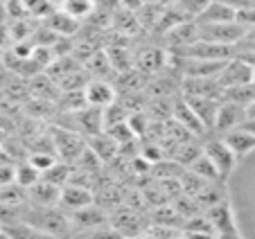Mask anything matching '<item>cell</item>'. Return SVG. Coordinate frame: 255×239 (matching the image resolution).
<instances>
[{"instance_id": "obj_1", "label": "cell", "mask_w": 255, "mask_h": 239, "mask_svg": "<svg viewBox=\"0 0 255 239\" xmlns=\"http://www.w3.org/2000/svg\"><path fill=\"white\" fill-rule=\"evenodd\" d=\"M25 224L39 228L41 233L50 235L54 239H70L72 237V224L70 217L61 208H32L27 203V212L23 217Z\"/></svg>"}, {"instance_id": "obj_2", "label": "cell", "mask_w": 255, "mask_h": 239, "mask_svg": "<svg viewBox=\"0 0 255 239\" xmlns=\"http://www.w3.org/2000/svg\"><path fill=\"white\" fill-rule=\"evenodd\" d=\"M203 153L208 156V160H210L212 165H215L217 174H219V178H222L224 183L231 181V176L235 174L237 165H240V160L235 158V153L228 149V144L224 142L219 135H212L210 140H206V142L201 144Z\"/></svg>"}, {"instance_id": "obj_3", "label": "cell", "mask_w": 255, "mask_h": 239, "mask_svg": "<svg viewBox=\"0 0 255 239\" xmlns=\"http://www.w3.org/2000/svg\"><path fill=\"white\" fill-rule=\"evenodd\" d=\"M249 36V29L240 25L237 20H228V23H215V25H199V38L208 41V43L217 45H231L235 48L240 41Z\"/></svg>"}, {"instance_id": "obj_4", "label": "cell", "mask_w": 255, "mask_h": 239, "mask_svg": "<svg viewBox=\"0 0 255 239\" xmlns=\"http://www.w3.org/2000/svg\"><path fill=\"white\" fill-rule=\"evenodd\" d=\"M109 224L122 235V237H135V235H142L149 226V219L142 215L140 210L129 206H118L109 212Z\"/></svg>"}, {"instance_id": "obj_5", "label": "cell", "mask_w": 255, "mask_h": 239, "mask_svg": "<svg viewBox=\"0 0 255 239\" xmlns=\"http://www.w3.org/2000/svg\"><path fill=\"white\" fill-rule=\"evenodd\" d=\"M253 75H255V66L251 61L242 57H231L226 63L222 66L219 75L215 77L219 88H233V86H244V84H253Z\"/></svg>"}, {"instance_id": "obj_6", "label": "cell", "mask_w": 255, "mask_h": 239, "mask_svg": "<svg viewBox=\"0 0 255 239\" xmlns=\"http://www.w3.org/2000/svg\"><path fill=\"white\" fill-rule=\"evenodd\" d=\"M54 138H52V147L54 153L61 158V163L68 165H75L82 151L86 149V142L82 140V133H75L72 129H57L54 131Z\"/></svg>"}, {"instance_id": "obj_7", "label": "cell", "mask_w": 255, "mask_h": 239, "mask_svg": "<svg viewBox=\"0 0 255 239\" xmlns=\"http://www.w3.org/2000/svg\"><path fill=\"white\" fill-rule=\"evenodd\" d=\"M68 217H70V224H72V235L109 224V210H104L100 203H91V206L82 208V210L68 212Z\"/></svg>"}, {"instance_id": "obj_8", "label": "cell", "mask_w": 255, "mask_h": 239, "mask_svg": "<svg viewBox=\"0 0 255 239\" xmlns=\"http://www.w3.org/2000/svg\"><path fill=\"white\" fill-rule=\"evenodd\" d=\"M95 203V194H93V187L82 185V183H68L61 187V194H59V208L66 212H75L82 210V208Z\"/></svg>"}, {"instance_id": "obj_9", "label": "cell", "mask_w": 255, "mask_h": 239, "mask_svg": "<svg viewBox=\"0 0 255 239\" xmlns=\"http://www.w3.org/2000/svg\"><path fill=\"white\" fill-rule=\"evenodd\" d=\"M246 122V113L242 106L233 104V102H219V109H217L215 115V124H212V133H228V131L237 129Z\"/></svg>"}, {"instance_id": "obj_10", "label": "cell", "mask_w": 255, "mask_h": 239, "mask_svg": "<svg viewBox=\"0 0 255 239\" xmlns=\"http://www.w3.org/2000/svg\"><path fill=\"white\" fill-rule=\"evenodd\" d=\"M203 217L208 219V224L212 226L217 235L219 233H228V230H237V219H235V212H233L231 201H222L217 206H210L203 210Z\"/></svg>"}, {"instance_id": "obj_11", "label": "cell", "mask_w": 255, "mask_h": 239, "mask_svg": "<svg viewBox=\"0 0 255 239\" xmlns=\"http://www.w3.org/2000/svg\"><path fill=\"white\" fill-rule=\"evenodd\" d=\"M84 100H86V106L104 111L106 106H111L116 102V88L104 79H91L84 86Z\"/></svg>"}, {"instance_id": "obj_12", "label": "cell", "mask_w": 255, "mask_h": 239, "mask_svg": "<svg viewBox=\"0 0 255 239\" xmlns=\"http://www.w3.org/2000/svg\"><path fill=\"white\" fill-rule=\"evenodd\" d=\"M59 194H61V187L41 178L32 187H27V203L32 208H57Z\"/></svg>"}, {"instance_id": "obj_13", "label": "cell", "mask_w": 255, "mask_h": 239, "mask_svg": "<svg viewBox=\"0 0 255 239\" xmlns=\"http://www.w3.org/2000/svg\"><path fill=\"white\" fill-rule=\"evenodd\" d=\"M219 138L228 144V149L235 153L237 160H242V158H246L249 153L255 151V135L249 133L244 126H237V129L228 131V133L219 135Z\"/></svg>"}, {"instance_id": "obj_14", "label": "cell", "mask_w": 255, "mask_h": 239, "mask_svg": "<svg viewBox=\"0 0 255 239\" xmlns=\"http://www.w3.org/2000/svg\"><path fill=\"white\" fill-rule=\"evenodd\" d=\"M190 104V109L194 111L199 120H201L206 133H212V124H215V115L219 109V102L222 100H212V97H183Z\"/></svg>"}, {"instance_id": "obj_15", "label": "cell", "mask_w": 255, "mask_h": 239, "mask_svg": "<svg viewBox=\"0 0 255 239\" xmlns=\"http://www.w3.org/2000/svg\"><path fill=\"white\" fill-rule=\"evenodd\" d=\"M167 41L174 48H183L188 50L190 45H194L199 41V25L194 20H181L178 25H174L167 32ZM181 50V52H183Z\"/></svg>"}, {"instance_id": "obj_16", "label": "cell", "mask_w": 255, "mask_h": 239, "mask_svg": "<svg viewBox=\"0 0 255 239\" xmlns=\"http://www.w3.org/2000/svg\"><path fill=\"white\" fill-rule=\"evenodd\" d=\"M228 20H235V11L228 5H224L222 0H210L206 5V9L197 16L194 23L197 25H215V23H228Z\"/></svg>"}, {"instance_id": "obj_17", "label": "cell", "mask_w": 255, "mask_h": 239, "mask_svg": "<svg viewBox=\"0 0 255 239\" xmlns=\"http://www.w3.org/2000/svg\"><path fill=\"white\" fill-rule=\"evenodd\" d=\"M228 199V187L226 183H203V187L197 192V196H194V201H197V206L201 208V210H206V208L210 206H217V203H222Z\"/></svg>"}, {"instance_id": "obj_18", "label": "cell", "mask_w": 255, "mask_h": 239, "mask_svg": "<svg viewBox=\"0 0 255 239\" xmlns=\"http://www.w3.org/2000/svg\"><path fill=\"white\" fill-rule=\"evenodd\" d=\"M255 100V84H244V86H233V88H224L222 91V102H233V104L246 106Z\"/></svg>"}, {"instance_id": "obj_19", "label": "cell", "mask_w": 255, "mask_h": 239, "mask_svg": "<svg viewBox=\"0 0 255 239\" xmlns=\"http://www.w3.org/2000/svg\"><path fill=\"white\" fill-rule=\"evenodd\" d=\"M45 20H48V29H52L57 36H59V34H63V36H70V34H75V32H77V27H79L77 20L70 18L68 14H63L61 9H54Z\"/></svg>"}, {"instance_id": "obj_20", "label": "cell", "mask_w": 255, "mask_h": 239, "mask_svg": "<svg viewBox=\"0 0 255 239\" xmlns=\"http://www.w3.org/2000/svg\"><path fill=\"white\" fill-rule=\"evenodd\" d=\"M59 9H61L63 14H68L70 18H75L77 23H82V20L91 18V16L95 14V2H93V0H66Z\"/></svg>"}, {"instance_id": "obj_21", "label": "cell", "mask_w": 255, "mask_h": 239, "mask_svg": "<svg viewBox=\"0 0 255 239\" xmlns=\"http://www.w3.org/2000/svg\"><path fill=\"white\" fill-rule=\"evenodd\" d=\"M185 169H190L192 174H197V176L203 178L206 183H224L222 178H219V174H217L215 165L208 160V156L203 151H201V156H197V160H194L190 167H185Z\"/></svg>"}, {"instance_id": "obj_22", "label": "cell", "mask_w": 255, "mask_h": 239, "mask_svg": "<svg viewBox=\"0 0 255 239\" xmlns=\"http://www.w3.org/2000/svg\"><path fill=\"white\" fill-rule=\"evenodd\" d=\"M0 228H5L7 233L11 235V239H54V237H50V235L41 233L39 228H34V226L25 224V221L9 224V226H0Z\"/></svg>"}, {"instance_id": "obj_23", "label": "cell", "mask_w": 255, "mask_h": 239, "mask_svg": "<svg viewBox=\"0 0 255 239\" xmlns=\"http://www.w3.org/2000/svg\"><path fill=\"white\" fill-rule=\"evenodd\" d=\"M36 181H41V172L34 167V165L23 163V165H18V167L14 169V183L18 187H23V190L32 187Z\"/></svg>"}, {"instance_id": "obj_24", "label": "cell", "mask_w": 255, "mask_h": 239, "mask_svg": "<svg viewBox=\"0 0 255 239\" xmlns=\"http://www.w3.org/2000/svg\"><path fill=\"white\" fill-rule=\"evenodd\" d=\"M147 239H183V228H174V226H158V224H149L144 230Z\"/></svg>"}, {"instance_id": "obj_25", "label": "cell", "mask_w": 255, "mask_h": 239, "mask_svg": "<svg viewBox=\"0 0 255 239\" xmlns=\"http://www.w3.org/2000/svg\"><path fill=\"white\" fill-rule=\"evenodd\" d=\"M208 2H210V0H176L174 9H176L178 14L183 16V18H188V20H197V16L201 14L203 9H206Z\"/></svg>"}, {"instance_id": "obj_26", "label": "cell", "mask_w": 255, "mask_h": 239, "mask_svg": "<svg viewBox=\"0 0 255 239\" xmlns=\"http://www.w3.org/2000/svg\"><path fill=\"white\" fill-rule=\"evenodd\" d=\"M72 239H125L111 224L100 226V228H93V230H84V233H75Z\"/></svg>"}, {"instance_id": "obj_27", "label": "cell", "mask_w": 255, "mask_h": 239, "mask_svg": "<svg viewBox=\"0 0 255 239\" xmlns=\"http://www.w3.org/2000/svg\"><path fill=\"white\" fill-rule=\"evenodd\" d=\"M183 239H217L215 230H183Z\"/></svg>"}, {"instance_id": "obj_28", "label": "cell", "mask_w": 255, "mask_h": 239, "mask_svg": "<svg viewBox=\"0 0 255 239\" xmlns=\"http://www.w3.org/2000/svg\"><path fill=\"white\" fill-rule=\"evenodd\" d=\"M217 239H244V237L240 235V230H228V233H219Z\"/></svg>"}, {"instance_id": "obj_29", "label": "cell", "mask_w": 255, "mask_h": 239, "mask_svg": "<svg viewBox=\"0 0 255 239\" xmlns=\"http://www.w3.org/2000/svg\"><path fill=\"white\" fill-rule=\"evenodd\" d=\"M244 113H246V120H255V100L251 102L249 106L244 109Z\"/></svg>"}, {"instance_id": "obj_30", "label": "cell", "mask_w": 255, "mask_h": 239, "mask_svg": "<svg viewBox=\"0 0 255 239\" xmlns=\"http://www.w3.org/2000/svg\"><path fill=\"white\" fill-rule=\"evenodd\" d=\"M242 126H244V129L249 131V133H253V135H255V120H246V122H244Z\"/></svg>"}, {"instance_id": "obj_31", "label": "cell", "mask_w": 255, "mask_h": 239, "mask_svg": "<svg viewBox=\"0 0 255 239\" xmlns=\"http://www.w3.org/2000/svg\"><path fill=\"white\" fill-rule=\"evenodd\" d=\"M0 239H11V235L7 233L5 228H0Z\"/></svg>"}, {"instance_id": "obj_32", "label": "cell", "mask_w": 255, "mask_h": 239, "mask_svg": "<svg viewBox=\"0 0 255 239\" xmlns=\"http://www.w3.org/2000/svg\"><path fill=\"white\" fill-rule=\"evenodd\" d=\"M127 239H147L144 235H135V237H127Z\"/></svg>"}, {"instance_id": "obj_33", "label": "cell", "mask_w": 255, "mask_h": 239, "mask_svg": "<svg viewBox=\"0 0 255 239\" xmlns=\"http://www.w3.org/2000/svg\"><path fill=\"white\" fill-rule=\"evenodd\" d=\"M253 84H255V75H253Z\"/></svg>"}]
</instances>
